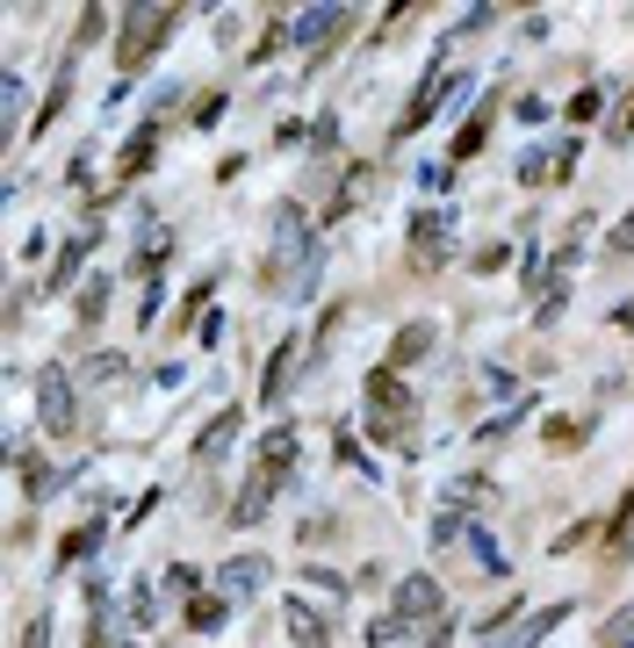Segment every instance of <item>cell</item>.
I'll return each instance as SVG.
<instances>
[{
	"label": "cell",
	"mask_w": 634,
	"mask_h": 648,
	"mask_svg": "<svg viewBox=\"0 0 634 648\" xmlns=\"http://www.w3.org/2000/svg\"><path fill=\"white\" fill-rule=\"evenodd\" d=\"M346 29H354V8H346V0H317V8H304L289 22V51H304V58H325L331 43L346 37Z\"/></svg>",
	"instance_id": "cell-4"
},
{
	"label": "cell",
	"mask_w": 634,
	"mask_h": 648,
	"mask_svg": "<svg viewBox=\"0 0 634 648\" xmlns=\"http://www.w3.org/2000/svg\"><path fill=\"white\" fill-rule=\"evenodd\" d=\"M634 130V108H621V122H613V137H627Z\"/></svg>",
	"instance_id": "cell-39"
},
{
	"label": "cell",
	"mask_w": 634,
	"mask_h": 648,
	"mask_svg": "<svg viewBox=\"0 0 634 648\" xmlns=\"http://www.w3.org/2000/svg\"><path fill=\"white\" fill-rule=\"evenodd\" d=\"M447 230H455L447 209H418L412 216V259H418V267H440V259H447Z\"/></svg>",
	"instance_id": "cell-8"
},
{
	"label": "cell",
	"mask_w": 634,
	"mask_h": 648,
	"mask_svg": "<svg viewBox=\"0 0 634 648\" xmlns=\"http://www.w3.org/2000/svg\"><path fill=\"white\" fill-rule=\"evenodd\" d=\"M159 303H166V282H159V274H152V282H145V296H138V317L152 324V317H159Z\"/></svg>",
	"instance_id": "cell-31"
},
{
	"label": "cell",
	"mask_w": 634,
	"mask_h": 648,
	"mask_svg": "<svg viewBox=\"0 0 634 648\" xmlns=\"http://www.w3.org/2000/svg\"><path fill=\"white\" fill-rule=\"evenodd\" d=\"M592 116H598V87H584V95L569 101V122H592Z\"/></svg>",
	"instance_id": "cell-35"
},
{
	"label": "cell",
	"mask_w": 634,
	"mask_h": 648,
	"mask_svg": "<svg viewBox=\"0 0 634 648\" xmlns=\"http://www.w3.org/2000/svg\"><path fill=\"white\" fill-rule=\"evenodd\" d=\"M267 504H275V475H267V469H252V483L238 490V504H231V527H260V519H267Z\"/></svg>",
	"instance_id": "cell-11"
},
{
	"label": "cell",
	"mask_w": 634,
	"mask_h": 648,
	"mask_svg": "<svg viewBox=\"0 0 634 648\" xmlns=\"http://www.w3.org/2000/svg\"><path fill=\"white\" fill-rule=\"evenodd\" d=\"M440 606H447L440 577H404L397 583V620H440Z\"/></svg>",
	"instance_id": "cell-10"
},
{
	"label": "cell",
	"mask_w": 634,
	"mask_h": 648,
	"mask_svg": "<svg viewBox=\"0 0 634 648\" xmlns=\"http://www.w3.org/2000/svg\"><path fill=\"white\" fill-rule=\"evenodd\" d=\"M598 648H634V606H627V612H613V620H606V635H598Z\"/></svg>",
	"instance_id": "cell-28"
},
{
	"label": "cell",
	"mask_w": 634,
	"mask_h": 648,
	"mask_svg": "<svg viewBox=\"0 0 634 648\" xmlns=\"http://www.w3.org/2000/svg\"><path fill=\"white\" fill-rule=\"evenodd\" d=\"M491 116H497V108H491V101H483V108H476V116H469V122H462V137H455V159H476V151H483V137H491Z\"/></svg>",
	"instance_id": "cell-20"
},
{
	"label": "cell",
	"mask_w": 634,
	"mask_h": 648,
	"mask_svg": "<svg viewBox=\"0 0 634 648\" xmlns=\"http://www.w3.org/2000/svg\"><path fill=\"white\" fill-rule=\"evenodd\" d=\"M281 627H289L296 648H325L331 641V620L310 606V598H281Z\"/></svg>",
	"instance_id": "cell-9"
},
{
	"label": "cell",
	"mask_w": 634,
	"mask_h": 648,
	"mask_svg": "<svg viewBox=\"0 0 634 648\" xmlns=\"http://www.w3.org/2000/svg\"><path fill=\"white\" fill-rule=\"evenodd\" d=\"M317 274H325V253L310 245V224L296 203L275 209V245H267V288L289 303H310L317 296Z\"/></svg>",
	"instance_id": "cell-1"
},
{
	"label": "cell",
	"mask_w": 634,
	"mask_h": 648,
	"mask_svg": "<svg viewBox=\"0 0 634 648\" xmlns=\"http://www.w3.org/2000/svg\"><path fill=\"white\" fill-rule=\"evenodd\" d=\"M267 577H275V569H267V554H231V562L217 569V591L231 598V606H246V598L267 591Z\"/></svg>",
	"instance_id": "cell-7"
},
{
	"label": "cell",
	"mask_w": 634,
	"mask_h": 648,
	"mask_svg": "<svg viewBox=\"0 0 634 648\" xmlns=\"http://www.w3.org/2000/svg\"><path fill=\"white\" fill-rule=\"evenodd\" d=\"M563 620H569V606H541L534 620H519V627H512V635H505V648H541V641H548V635H555V627H563Z\"/></svg>",
	"instance_id": "cell-15"
},
{
	"label": "cell",
	"mask_w": 634,
	"mask_h": 648,
	"mask_svg": "<svg viewBox=\"0 0 634 648\" xmlns=\"http://www.w3.org/2000/svg\"><path fill=\"white\" fill-rule=\"evenodd\" d=\"M426 353H433V324H426V317H412V324H404L397 338H389V361H397V367L426 361Z\"/></svg>",
	"instance_id": "cell-16"
},
{
	"label": "cell",
	"mask_w": 634,
	"mask_h": 648,
	"mask_svg": "<svg viewBox=\"0 0 634 648\" xmlns=\"http://www.w3.org/2000/svg\"><path fill=\"white\" fill-rule=\"evenodd\" d=\"M174 253V230H159V224H145V245H138V267H159V259Z\"/></svg>",
	"instance_id": "cell-25"
},
{
	"label": "cell",
	"mask_w": 634,
	"mask_h": 648,
	"mask_svg": "<svg viewBox=\"0 0 634 648\" xmlns=\"http://www.w3.org/2000/svg\"><path fill=\"white\" fill-rule=\"evenodd\" d=\"M109 288H116V282H109V274H95V282H87V288H80V303H72V311H80V324H95L101 311H109Z\"/></svg>",
	"instance_id": "cell-22"
},
{
	"label": "cell",
	"mask_w": 634,
	"mask_h": 648,
	"mask_svg": "<svg viewBox=\"0 0 634 648\" xmlns=\"http://www.w3.org/2000/svg\"><path fill=\"white\" fill-rule=\"evenodd\" d=\"M260 469L275 475V483H289V469H296V425H275L260 440Z\"/></svg>",
	"instance_id": "cell-14"
},
{
	"label": "cell",
	"mask_w": 634,
	"mask_h": 648,
	"mask_svg": "<svg viewBox=\"0 0 634 648\" xmlns=\"http://www.w3.org/2000/svg\"><path fill=\"white\" fill-rule=\"evenodd\" d=\"M613 324H621V332H634V296L621 303V311H613Z\"/></svg>",
	"instance_id": "cell-38"
},
{
	"label": "cell",
	"mask_w": 634,
	"mask_h": 648,
	"mask_svg": "<svg viewBox=\"0 0 634 648\" xmlns=\"http://www.w3.org/2000/svg\"><path fill=\"white\" fill-rule=\"evenodd\" d=\"M95 238H101V230H72V238H66V253H58V259H51V288H66V282H72V274H80V259H87V253H95Z\"/></svg>",
	"instance_id": "cell-18"
},
{
	"label": "cell",
	"mask_w": 634,
	"mask_h": 648,
	"mask_svg": "<svg viewBox=\"0 0 634 648\" xmlns=\"http://www.w3.org/2000/svg\"><path fill=\"white\" fill-rule=\"evenodd\" d=\"M289 375H296V338H281L275 361H267V375H260V404L281 411V396H289Z\"/></svg>",
	"instance_id": "cell-13"
},
{
	"label": "cell",
	"mask_w": 634,
	"mask_h": 648,
	"mask_svg": "<svg viewBox=\"0 0 634 648\" xmlns=\"http://www.w3.org/2000/svg\"><path fill=\"white\" fill-rule=\"evenodd\" d=\"M224 612H231V598H224V591H202L188 606V627H195V635H209V627H224Z\"/></svg>",
	"instance_id": "cell-19"
},
{
	"label": "cell",
	"mask_w": 634,
	"mask_h": 648,
	"mask_svg": "<svg viewBox=\"0 0 634 648\" xmlns=\"http://www.w3.org/2000/svg\"><path fill=\"white\" fill-rule=\"evenodd\" d=\"M304 577H310L325 598H346V577H339V569H304Z\"/></svg>",
	"instance_id": "cell-32"
},
{
	"label": "cell",
	"mask_w": 634,
	"mask_h": 648,
	"mask_svg": "<svg viewBox=\"0 0 634 648\" xmlns=\"http://www.w3.org/2000/svg\"><path fill=\"white\" fill-rule=\"evenodd\" d=\"M37 425L51 432V440H72V425H80V411H72V382H66V367H43V375H37Z\"/></svg>",
	"instance_id": "cell-5"
},
{
	"label": "cell",
	"mask_w": 634,
	"mask_h": 648,
	"mask_svg": "<svg viewBox=\"0 0 634 648\" xmlns=\"http://www.w3.org/2000/svg\"><path fill=\"white\" fill-rule=\"evenodd\" d=\"M123 612H130V627H152V620H159V598H152V583H130V606H123Z\"/></svg>",
	"instance_id": "cell-24"
},
{
	"label": "cell",
	"mask_w": 634,
	"mask_h": 648,
	"mask_svg": "<svg viewBox=\"0 0 634 648\" xmlns=\"http://www.w3.org/2000/svg\"><path fill=\"white\" fill-rule=\"evenodd\" d=\"M469 548H476L483 577H512V569H505V554H497V540H491V527H483V519H469Z\"/></svg>",
	"instance_id": "cell-21"
},
{
	"label": "cell",
	"mask_w": 634,
	"mask_h": 648,
	"mask_svg": "<svg viewBox=\"0 0 634 648\" xmlns=\"http://www.w3.org/2000/svg\"><path fill=\"white\" fill-rule=\"evenodd\" d=\"M505 253H512V245H483V253H476V274H497V267H505Z\"/></svg>",
	"instance_id": "cell-37"
},
{
	"label": "cell",
	"mask_w": 634,
	"mask_h": 648,
	"mask_svg": "<svg viewBox=\"0 0 634 648\" xmlns=\"http://www.w3.org/2000/svg\"><path fill=\"white\" fill-rule=\"evenodd\" d=\"M87 375H95V382H123V353H95V361H87Z\"/></svg>",
	"instance_id": "cell-29"
},
{
	"label": "cell",
	"mask_w": 634,
	"mask_h": 648,
	"mask_svg": "<svg viewBox=\"0 0 634 648\" xmlns=\"http://www.w3.org/2000/svg\"><path fill=\"white\" fill-rule=\"evenodd\" d=\"M22 648H51V612H37V620L22 627Z\"/></svg>",
	"instance_id": "cell-34"
},
{
	"label": "cell",
	"mask_w": 634,
	"mask_h": 648,
	"mask_svg": "<svg viewBox=\"0 0 634 648\" xmlns=\"http://www.w3.org/2000/svg\"><path fill=\"white\" fill-rule=\"evenodd\" d=\"M166 583H174V591H180V598H202V591H195V583H202V577H195V569H188V562H174V569H166Z\"/></svg>",
	"instance_id": "cell-33"
},
{
	"label": "cell",
	"mask_w": 634,
	"mask_h": 648,
	"mask_svg": "<svg viewBox=\"0 0 634 648\" xmlns=\"http://www.w3.org/2000/svg\"><path fill=\"white\" fill-rule=\"evenodd\" d=\"M0 108H8V122L29 108V87H22V72H0Z\"/></svg>",
	"instance_id": "cell-26"
},
{
	"label": "cell",
	"mask_w": 634,
	"mask_h": 648,
	"mask_svg": "<svg viewBox=\"0 0 634 648\" xmlns=\"http://www.w3.org/2000/svg\"><path fill=\"white\" fill-rule=\"evenodd\" d=\"M174 29V8H159V0H130L123 8V37H116V58H123V72H138L145 58H152V43Z\"/></svg>",
	"instance_id": "cell-3"
},
{
	"label": "cell",
	"mask_w": 634,
	"mask_h": 648,
	"mask_svg": "<svg viewBox=\"0 0 634 648\" xmlns=\"http://www.w3.org/2000/svg\"><path fill=\"white\" fill-rule=\"evenodd\" d=\"M447 95H455V87H447V51H440V58H433V66H426V80H418V95H412V108H404V116H397V137L426 130V122H433V108H440Z\"/></svg>",
	"instance_id": "cell-6"
},
{
	"label": "cell",
	"mask_w": 634,
	"mask_h": 648,
	"mask_svg": "<svg viewBox=\"0 0 634 648\" xmlns=\"http://www.w3.org/2000/svg\"><path fill=\"white\" fill-rule=\"evenodd\" d=\"M613 548H621V554H634V498L621 504V519H613Z\"/></svg>",
	"instance_id": "cell-30"
},
{
	"label": "cell",
	"mask_w": 634,
	"mask_h": 648,
	"mask_svg": "<svg viewBox=\"0 0 634 648\" xmlns=\"http://www.w3.org/2000/svg\"><path fill=\"white\" fill-rule=\"evenodd\" d=\"M159 116H166V101H159ZM159 116H145V122H138V137L123 145V159H116V174H123V180H138L145 166H152V145H159Z\"/></svg>",
	"instance_id": "cell-12"
},
{
	"label": "cell",
	"mask_w": 634,
	"mask_h": 648,
	"mask_svg": "<svg viewBox=\"0 0 634 648\" xmlns=\"http://www.w3.org/2000/svg\"><path fill=\"white\" fill-rule=\"evenodd\" d=\"M577 440H584V425H569V419L548 425V446H577Z\"/></svg>",
	"instance_id": "cell-36"
},
{
	"label": "cell",
	"mask_w": 634,
	"mask_h": 648,
	"mask_svg": "<svg viewBox=\"0 0 634 648\" xmlns=\"http://www.w3.org/2000/svg\"><path fill=\"white\" fill-rule=\"evenodd\" d=\"M66 483H72V469H51V461L29 469V498H51V490H66Z\"/></svg>",
	"instance_id": "cell-23"
},
{
	"label": "cell",
	"mask_w": 634,
	"mask_h": 648,
	"mask_svg": "<svg viewBox=\"0 0 634 648\" xmlns=\"http://www.w3.org/2000/svg\"><path fill=\"white\" fill-rule=\"evenodd\" d=\"M519 180H526V188L555 180V151H526V159H519Z\"/></svg>",
	"instance_id": "cell-27"
},
{
	"label": "cell",
	"mask_w": 634,
	"mask_h": 648,
	"mask_svg": "<svg viewBox=\"0 0 634 648\" xmlns=\"http://www.w3.org/2000/svg\"><path fill=\"white\" fill-rule=\"evenodd\" d=\"M412 419H418V396L389 367H375L368 375V432L375 440H412Z\"/></svg>",
	"instance_id": "cell-2"
},
{
	"label": "cell",
	"mask_w": 634,
	"mask_h": 648,
	"mask_svg": "<svg viewBox=\"0 0 634 648\" xmlns=\"http://www.w3.org/2000/svg\"><path fill=\"white\" fill-rule=\"evenodd\" d=\"M621 245H634V209H627V224H621Z\"/></svg>",
	"instance_id": "cell-40"
},
{
	"label": "cell",
	"mask_w": 634,
	"mask_h": 648,
	"mask_svg": "<svg viewBox=\"0 0 634 648\" xmlns=\"http://www.w3.org/2000/svg\"><path fill=\"white\" fill-rule=\"evenodd\" d=\"M231 440H238V411H217V419L202 425V440H195V461H217V454H231Z\"/></svg>",
	"instance_id": "cell-17"
}]
</instances>
